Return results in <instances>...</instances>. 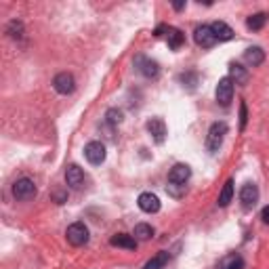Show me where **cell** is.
Returning <instances> with one entry per match:
<instances>
[{"mask_svg": "<svg viewBox=\"0 0 269 269\" xmlns=\"http://www.w3.org/2000/svg\"><path fill=\"white\" fill-rule=\"evenodd\" d=\"M65 236H67V242L71 246H84L88 242V227L82 221H76V223H71L67 227Z\"/></svg>", "mask_w": 269, "mask_h": 269, "instance_id": "2", "label": "cell"}, {"mask_svg": "<svg viewBox=\"0 0 269 269\" xmlns=\"http://www.w3.org/2000/svg\"><path fill=\"white\" fill-rule=\"evenodd\" d=\"M84 158L88 160L91 164L99 166L105 162V145L101 141H91V143H86V148H84Z\"/></svg>", "mask_w": 269, "mask_h": 269, "instance_id": "4", "label": "cell"}, {"mask_svg": "<svg viewBox=\"0 0 269 269\" xmlns=\"http://www.w3.org/2000/svg\"><path fill=\"white\" fill-rule=\"evenodd\" d=\"M183 42H185V36L181 34V30L168 28V46H170L173 51H177V48H181Z\"/></svg>", "mask_w": 269, "mask_h": 269, "instance_id": "20", "label": "cell"}, {"mask_svg": "<svg viewBox=\"0 0 269 269\" xmlns=\"http://www.w3.org/2000/svg\"><path fill=\"white\" fill-rule=\"evenodd\" d=\"M246 120H248V112H246V103L242 101L240 103V129L244 131V127H246Z\"/></svg>", "mask_w": 269, "mask_h": 269, "instance_id": "27", "label": "cell"}, {"mask_svg": "<svg viewBox=\"0 0 269 269\" xmlns=\"http://www.w3.org/2000/svg\"><path fill=\"white\" fill-rule=\"evenodd\" d=\"M231 198H234V181L229 179V181L223 185L221 193H219V206H227L231 202Z\"/></svg>", "mask_w": 269, "mask_h": 269, "instance_id": "22", "label": "cell"}, {"mask_svg": "<svg viewBox=\"0 0 269 269\" xmlns=\"http://www.w3.org/2000/svg\"><path fill=\"white\" fill-rule=\"evenodd\" d=\"M219 269H244V259H242L238 253L225 255V257L219 261Z\"/></svg>", "mask_w": 269, "mask_h": 269, "instance_id": "16", "label": "cell"}, {"mask_svg": "<svg viewBox=\"0 0 269 269\" xmlns=\"http://www.w3.org/2000/svg\"><path fill=\"white\" fill-rule=\"evenodd\" d=\"M193 40H195V44L202 46V48H210V46L217 44V38H214L210 26H198V28H195Z\"/></svg>", "mask_w": 269, "mask_h": 269, "instance_id": "7", "label": "cell"}, {"mask_svg": "<svg viewBox=\"0 0 269 269\" xmlns=\"http://www.w3.org/2000/svg\"><path fill=\"white\" fill-rule=\"evenodd\" d=\"M65 183L71 189H82L84 187V170L76 164H69L65 170Z\"/></svg>", "mask_w": 269, "mask_h": 269, "instance_id": "10", "label": "cell"}, {"mask_svg": "<svg viewBox=\"0 0 269 269\" xmlns=\"http://www.w3.org/2000/svg\"><path fill=\"white\" fill-rule=\"evenodd\" d=\"M7 32L11 34V38L21 40V38H23V23H21V21H11Z\"/></svg>", "mask_w": 269, "mask_h": 269, "instance_id": "24", "label": "cell"}, {"mask_svg": "<svg viewBox=\"0 0 269 269\" xmlns=\"http://www.w3.org/2000/svg\"><path fill=\"white\" fill-rule=\"evenodd\" d=\"M164 30H168V28H166V26H160V28L154 32V36H162V32H164Z\"/></svg>", "mask_w": 269, "mask_h": 269, "instance_id": "29", "label": "cell"}, {"mask_svg": "<svg viewBox=\"0 0 269 269\" xmlns=\"http://www.w3.org/2000/svg\"><path fill=\"white\" fill-rule=\"evenodd\" d=\"M36 183L32 181V179H28V177H23V179H19V181H15V185H13V195L17 200H21V202H26V200H32L34 195H36Z\"/></svg>", "mask_w": 269, "mask_h": 269, "instance_id": "3", "label": "cell"}, {"mask_svg": "<svg viewBox=\"0 0 269 269\" xmlns=\"http://www.w3.org/2000/svg\"><path fill=\"white\" fill-rule=\"evenodd\" d=\"M133 236H135V240H150L154 236V227L148 223H139V225H135Z\"/></svg>", "mask_w": 269, "mask_h": 269, "instance_id": "21", "label": "cell"}, {"mask_svg": "<svg viewBox=\"0 0 269 269\" xmlns=\"http://www.w3.org/2000/svg\"><path fill=\"white\" fill-rule=\"evenodd\" d=\"M265 21H267V15L265 13H257V15H253V17H248V21H246V26L250 28V30H261L263 26H265Z\"/></svg>", "mask_w": 269, "mask_h": 269, "instance_id": "23", "label": "cell"}, {"mask_svg": "<svg viewBox=\"0 0 269 269\" xmlns=\"http://www.w3.org/2000/svg\"><path fill=\"white\" fill-rule=\"evenodd\" d=\"M191 177V168L187 164H175L168 173V183L173 185H185Z\"/></svg>", "mask_w": 269, "mask_h": 269, "instance_id": "8", "label": "cell"}, {"mask_svg": "<svg viewBox=\"0 0 269 269\" xmlns=\"http://www.w3.org/2000/svg\"><path fill=\"white\" fill-rule=\"evenodd\" d=\"M173 7H175V11H181V9H185V3H175Z\"/></svg>", "mask_w": 269, "mask_h": 269, "instance_id": "30", "label": "cell"}, {"mask_svg": "<svg viewBox=\"0 0 269 269\" xmlns=\"http://www.w3.org/2000/svg\"><path fill=\"white\" fill-rule=\"evenodd\" d=\"M53 88H55L59 95H69V93H74L76 80L71 74H67V71H61V74H57L55 80H53Z\"/></svg>", "mask_w": 269, "mask_h": 269, "instance_id": "6", "label": "cell"}, {"mask_svg": "<svg viewBox=\"0 0 269 269\" xmlns=\"http://www.w3.org/2000/svg\"><path fill=\"white\" fill-rule=\"evenodd\" d=\"M210 30H212V34H214V38H217V40H231V38H234V30H231L225 21H214L210 26Z\"/></svg>", "mask_w": 269, "mask_h": 269, "instance_id": "15", "label": "cell"}, {"mask_svg": "<svg viewBox=\"0 0 269 269\" xmlns=\"http://www.w3.org/2000/svg\"><path fill=\"white\" fill-rule=\"evenodd\" d=\"M240 200L244 204V208H253L259 200V187L255 183H246L242 189H240Z\"/></svg>", "mask_w": 269, "mask_h": 269, "instance_id": "13", "label": "cell"}, {"mask_svg": "<svg viewBox=\"0 0 269 269\" xmlns=\"http://www.w3.org/2000/svg\"><path fill=\"white\" fill-rule=\"evenodd\" d=\"M112 246H118V248H127V250H135L137 248V240L135 236H127V234H118L110 240Z\"/></svg>", "mask_w": 269, "mask_h": 269, "instance_id": "18", "label": "cell"}, {"mask_svg": "<svg viewBox=\"0 0 269 269\" xmlns=\"http://www.w3.org/2000/svg\"><path fill=\"white\" fill-rule=\"evenodd\" d=\"M168 193H173L175 198H179V195H183V191H185V185H173V183H168Z\"/></svg>", "mask_w": 269, "mask_h": 269, "instance_id": "26", "label": "cell"}, {"mask_svg": "<svg viewBox=\"0 0 269 269\" xmlns=\"http://www.w3.org/2000/svg\"><path fill=\"white\" fill-rule=\"evenodd\" d=\"M227 135V124L225 122H214L208 129V137H206V150L210 154H217L219 148L223 145V139Z\"/></svg>", "mask_w": 269, "mask_h": 269, "instance_id": "1", "label": "cell"}, {"mask_svg": "<svg viewBox=\"0 0 269 269\" xmlns=\"http://www.w3.org/2000/svg\"><path fill=\"white\" fill-rule=\"evenodd\" d=\"M148 133L152 135V139L156 143H164V139H166V124H164V120L162 118H152L148 122Z\"/></svg>", "mask_w": 269, "mask_h": 269, "instance_id": "12", "label": "cell"}, {"mask_svg": "<svg viewBox=\"0 0 269 269\" xmlns=\"http://www.w3.org/2000/svg\"><path fill=\"white\" fill-rule=\"evenodd\" d=\"M261 219H263V223H269V206H265V208H263Z\"/></svg>", "mask_w": 269, "mask_h": 269, "instance_id": "28", "label": "cell"}, {"mask_svg": "<svg viewBox=\"0 0 269 269\" xmlns=\"http://www.w3.org/2000/svg\"><path fill=\"white\" fill-rule=\"evenodd\" d=\"M105 118H107V122H110L112 127H118V124L122 122V112H120V110H116V107H112V110H107Z\"/></svg>", "mask_w": 269, "mask_h": 269, "instance_id": "25", "label": "cell"}, {"mask_svg": "<svg viewBox=\"0 0 269 269\" xmlns=\"http://www.w3.org/2000/svg\"><path fill=\"white\" fill-rule=\"evenodd\" d=\"M244 61L250 65V67H259L263 61H265V51L261 46H250L246 53H244Z\"/></svg>", "mask_w": 269, "mask_h": 269, "instance_id": "14", "label": "cell"}, {"mask_svg": "<svg viewBox=\"0 0 269 269\" xmlns=\"http://www.w3.org/2000/svg\"><path fill=\"white\" fill-rule=\"evenodd\" d=\"M137 204H139V208H141L143 212H148V214H154V212L160 210V200H158V195L152 193V191L141 193L139 200H137Z\"/></svg>", "mask_w": 269, "mask_h": 269, "instance_id": "11", "label": "cell"}, {"mask_svg": "<svg viewBox=\"0 0 269 269\" xmlns=\"http://www.w3.org/2000/svg\"><path fill=\"white\" fill-rule=\"evenodd\" d=\"M214 95H217V101L227 107L231 103V99H234V82H231V78H221L219 84H217V91H214Z\"/></svg>", "mask_w": 269, "mask_h": 269, "instance_id": "5", "label": "cell"}, {"mask_svg": "<svg viewBox=\"0 0 269 269\" xmlns=\"http://www.w3.org/2000/svg\"><path fill=\"white\" fill-rule=\"evenodd\" d=\"M229 78L236 84H246L248 82V69L242 67L240 63H231L229 65Z\"/></svg>", "mask_w": 269, "mask_h": 269, "instance_id": "17", "label": "cell"}, {"mask_svg": "<svg viewBox=\"0 0 269 269\" xmlns=\"http://www.w3.org/2000/svg\"><path fill=\"white\" fill-rule=\"evenodd\" d=\"M166 263H168V253H158V255H154L148 263H145V267L143 269H164L166 267Z\"/></svg>", "mask_w": 269, "mask_h": 269, "instance_id": "19", "label": "cell"}, {"mask_svg": "<svg viewBox=\"0 0 269 269\" xmlns=\"http://www.w3.org/2000/svg\"><path fill=\"white\" fill-rule=\"evenodd\" d=\"M135 67H137L145 78H158V74H160V65H158L156 61L148 59V57H143V55H139V57L135 59Z\"/></svg>", "mask_w": 269, "mask_h": 269, "instance_id": "9", "label": "cell"}]
</instances>
